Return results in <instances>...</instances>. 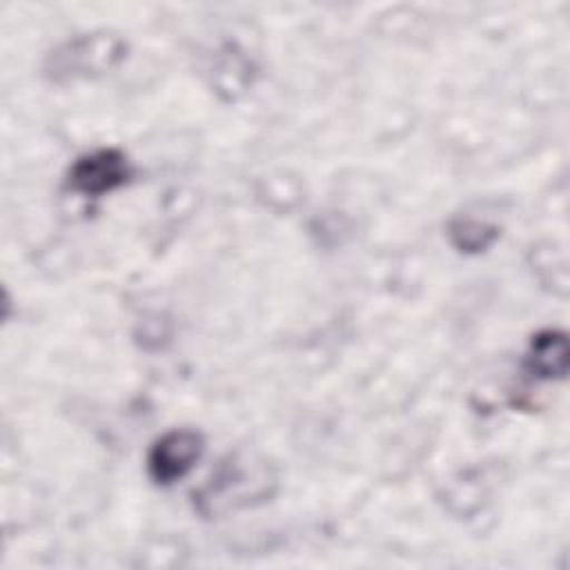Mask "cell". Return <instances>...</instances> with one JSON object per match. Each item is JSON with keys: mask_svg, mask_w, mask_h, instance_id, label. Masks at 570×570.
Segmentation results:
<instances>
[{"mask_svg": "<svg viewBox=\"0 0 570 570\" xmlns=\"http://www.w3.org/2000/svg\"><path fill=\"white\" fill-rule=\"evenodd\" d=\"M205 450V439L196 430L176 428L158 436L147 454V470L149 476L160 483L169 485L183 479L200 459Z\"/></svg>", "mask_w": 570, "mask_h": 570, "instance_id": "cell-1", "label": "cell"}, {"mask_svg": "<svg viewBox=\"0 0 570 570\" xmlns=\"http://www.w3.org/2000/svg\"><path fill=\"white\" fill-rule=\"evenodd\" d=\"M131 178V165L120 149L102 147L80 156L69 169V187L85 196H102Z\"/></svg>", "mask_w": 570, "mask_h": 570, "instance_id": "cell-2", "label": "cell"}, {"mask_svg": "<svg viewBox=\"0 0 570 570\" xmlns=\"http://www.w3.org/2000/svg\"><path fill=\"white\" fill-rule=\"evenodd\" d=\"M528 370L539 379H561L568 370V338L559 330H543L532 336L528 356Z\"/></svg>", "mask_w": 570, "mask_h": 570, "instance_id": "cell-3", "label": "cell"}, {"mask_svg": "<svg viewBox=\"0 0 570 570\" xmlns=\"http://www.w3.org/2000/svg\"><path fill=\"white\" fill-rule=\"evenodd\" d=\"M452 240L465 252H479L497 238V229L479 220H454L450 227Z\"/></svg>", "mask_w": 570, "mask_h": 570, "instance_id": "cell-4", "label": "cell"}]
</instances>
